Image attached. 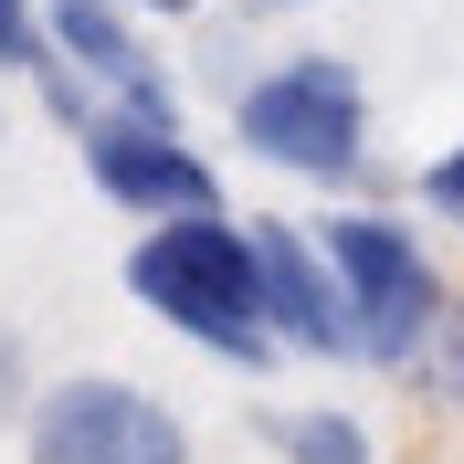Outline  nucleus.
Here are the masks:
<instances>
[{
  "mask_svg": "<svg viewBox=\"0 0 464 464\" xmlns=\"http://www.w3.org/2000/svg\"><path fill=\"white\" fill-rule=\"evenodd\" d=\"M127 295L148 317L190 338L222 370H275L285 348L264 327V275H254V222L232 211H179V222H148L127 243Z\"/></svg>",
  "mask_w": 464,
  "mask_h": 464,
  "instance_id": "1",
  "label": "nucleus"
},
{
  "mask_svg": "<svg viewBox=\"0 0 464 464\" xmlns=\"http://www.w3.org/2000/svg\"><path fill=\"white\" fill-rule=\"evenodd\" d=\"M232 138L285 179L348 190L370 179V85L338 53H275L254 85H232Z\"/></svg>",
  "mask_w": 464,
  "mask_h": 464,
  "instance_id": "2",
  "label": "nucleus"
},
{
  "mask_svg": "<svg viewBox=\"0 0 464 464\" xmlns=\"http://www.w3.org/2000/svg\"><path fill=\"white\" fill-rule=\"evenodd\" d=\"M317 243H327V275H338V295H348V348H359V370L401 380V359L422 348V327H433L443 295H454L433 275V254H422V232H411L401 211H380V201H348V211L317 222Z\"/></svg>",
  "mask_w": 464,
  "mask_h": 464,
  "instance_id": "3",
  "label": "nucleus"
},
{
  "mask_svg": "<svg viewBox=\"0 0 464 464\" xmlns=\"http://www.w3.org/2000/svg\"><path fill=\"white\" fill-rule=\"evenodd\" d=\"M22 464H190V422L148 380L63 370L22 411Z\"/></svg>",
  "mask_w": 464,
  "mask_h": 464,
  "instance_id": "4",
  "label": "nucleus"
},
{
  "mask_svg": "<svg viewBox=\"0 0 464 464\" xmlns=\"http://www.w3.org/2000/svg\"><path fill=\"white\" fill-rule=\"evenodd\" d=\"M85 179L106 190L116 211L138 222H179V211H222V169H211L179 116H148V106H95L85 116Z\"/></svg>",
  "mask_w": 464,
  "mask_h": 464,
  "instance_id": "5",
  "label": "nucleus"
},
{
  "mask_svg": "<svg viewBox=\"0 0 464 464\" xmlns=\"http://www.w3.org/2000/svg\"><path fill=\"white\" fill-rule=\"evenodd\" d=\"M254 275H264V327H275V348H295V359H359V348H348V295H338V275H327L317 222H275V211H264L254 222Z\"/></svg>",
  "mask_w": 464,
  "mask_h": 464,
  "instance_id": "6",
  "label": "nucleus"
},
{
  "mask_svg": "<svg viewBox=\"0 0 464 464\" xmlns=\"http://www.w3.org/2000/svg\"><path fill=\"white\" fill-rule=\"evenodd\" d=\"M43 32H53V53L85 74L106 106H148V116H179L169 74L148 63L138 22H127V0H43Z\"/></svg>",
  "mask_w": 464,
  "mask_h": 464,
  "instance_id": "7",
  "label": "nucleus"
},
{
  "mask_svg": "<svg viewBox=\"0 0 464 464\" xmlns=\"http://www.w3.org/2000/svg\"><path fill=\"white\" fill-rule=\"evenodd\" d=\"M254 433L275 443V464H380L370 422L338 401H295V411H254Z\"/></svg>",
  "mask_w": 464,
  "mask_h": 464,
  "instance_id": "8",
  "label": "nucleus"
},
{
  "mask_svg": "<svg viewBox=\"0 0 464 464\" xmlns=\"http://www.w3.org/2000/svg\"><path fill=\"white\" fill-rule=\"evenodd\" d=\"M401 391L422 411H464V295H443V317L422 327V348L401 359Z\"/></svg>",
  "mask_w": 464,
  "mask_h": 464,
  "instance_id": "9",
  "label": "nucleus"
},
{
  "mask_svg": "<svg viewBox=\"0 0 464 464\" xmlns=\"http://www.w3.org/2000/svg\"><path fill=\"white\" fill-rule=\"evenodd\" d=\"M0 63H11V74H43V63H53L43 0H0Z\"/></svg>",
  "mask_w": 464,
  "mask_h": 464,
  "instance_id": "10",
  "label": "nucleus"
},
{
  "mask_svg": "<svg viewBox=\"0 0 464 464\" xmlns=\"http://www.w3.org/2000/svg\"><path fill=\"white\" fill-rule=\"evenodd\" d=\"M43 401V370H32V338L11 317H0V422H11V433H22V411Z\"/></svg>",
  "mask_w": 464,
  "mask_h": 464,
  "instance_id": "11",
  "label": "nucleus"
},
{
  "mask_svg": "<svg viewBox=\"0 0 464 464\" xmlns=\"http://www.w3.org/2000/svg\"><path fill=\"white\" fill-rule=\"evenodd\" d=\"M422 211H433V222H454V232H464V138L443 148L433 169H422Z\"/></svg>",
  "mask_w": 464,
  "mask_h": 464,
  "instance_id": "12",
  "label": "nucleus"
},
{
  "mask_svg": "<svg viewBox=\"0 0 464 464\" xmlns=\"http://www.w3.org/2000/svg\"><path fill=\"white\" fill-rule=\"evenodd\" d=\"M127 11H169V22H190V11H201V0H127Z\"/></svg>",
  "mask_w": 464,
  "mask_h": 464,
  "instance_id": "13",
  "label": "nucleus"
},
{
  "mask_svg": "<svg viewBox=\"0 0 464 464\" xmlns=\"http://www.w3.org/2000/svg\"><path fill=\"white\" fill-rule=\"evenodd\" d=\"M264 11H295V0H264Z\"/></svg>",
  "mask_w": 464,
  "mask_h": 464,
  "instance_id": "14",
  "label": "nucleus"
},
{
  "mask_svg": "<svg viewBox=\"0 0 464 464\" xmlns=\"http://www.w3.org/2000/svg\"><path fill=\"white\" fill-rule=\"evenodd\" d=\"M443 464H464V454H443Z\"/></svg>",
  "mask_w": 464,
  "mask_h": 464,
  "instance_id": "15",
  "label": "nucleus"
}]
</instances>
